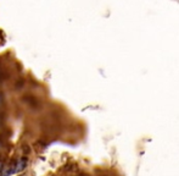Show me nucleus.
<instances>
[{"instance_id":"f257e3e1","label":"nucleus","mask_w":179,"mask_h":176,"mask_svg":"<svg viewBox=\"0 0 179 176\" xmlns=\"http://www.w3.org/2000/svg\"><path fill=\"white\" fill-rule=\"evenodd\" d=\"M25 166H26V159H21L20 161H17V163L15 164V173L22 171V170L25 169Z\"/></svg>"},{"instance_id":"f03ea898","label":"nucleus","mask_w":179,"mask_h":176,"mask_svg":"<svg viewBox=\"0 0 179 176\" xmlns=\"http://www.w3.org/2000/svg\"><path fill=\"white\" fill-rule=\"evenodd\" d=\"M2 169H4V165H2V163H1V161H0V173H1V171H2Z\"/></svg>"}]
</instances>
